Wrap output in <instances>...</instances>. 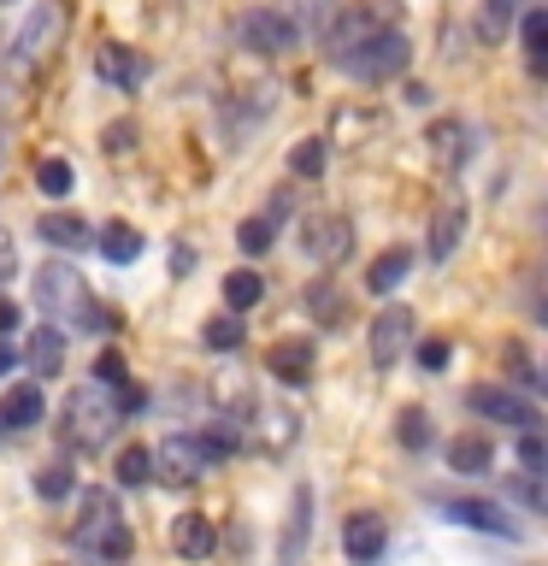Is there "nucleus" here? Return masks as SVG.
I'll list each match as a JSON object with an SVG mask.
<instances>
[{"instance_id": "f257e3e1", "label": "nucleus", "mask_w": 548, "mask_h": 566, "mask_svg": "<svg viewBox=\"0 0 548 566\" xmlns=\"http://www.w3.org/2000/svg\"><path fill=\"white\" fill-rule=\"evenodd\" d=\"M330 65L342 71L354 83H383V77H401L407 60H413V48H407V35L396 30V18L383 7H354L330 24Z\"/></svg>"}, {"instance_id": "f03ea898", "label": "nucleus", "mask_w": 548, "mask_h": 566, "mask_svg": "<svg viewBox=\"0 0 548 566\" xmlns=\"http://www.w3.org/2000/svg\"><path fill=\"white\" fill-rule=\"evenodd\" d=\"M35 307L53 318V331H106L113 325V313L95 301L88 277L77 272V265H65V260L35 265Z\"/></svg>"}, {"instance_id": "7ed1b4c3", "label": "nucleus", "mask_w": 548, "mask_h": 566, "mask_svg": "<svg viewBox=\"0 0 548 566\" xmlns=\"http://www.w3.org/2000/svg\"><path fill=\"white\" fill-rule=\"evenodd\" d=\"M118 424H124L118 384L71 389V401H65V442H71V449H101V442H113Z\"/></svg>"}, {"instance_id": "20e7f679", "label": "nucleus", "mask_w": 548, "mask_h": 566, "mask_svg": "<svg viewBox=\"0 0 548 566\" xmlns=\"http://www.w3.org/2000/svg\"><path fill=\"white\" fill-rule=\"evenodd\" d=\"M77 548L88 560H106V566H118V560H130V525L118 520V502H113V490H88L83 495V520H77Z\"/></svg>"}, {"instance_id": "39448f33", "label": "nucleus", "mask_w": 548, "mask_h": 566, "mask_svg": "<svg viewBox=\"0 0 548 566\" xmlns=\"http://www.w3.org/2000/svg\"><path fill=\"white\" fill-rule=\"evenodd\" d=\"M71 0H35L30 18L18 24V42H12V60L24 65V71H42L53 53L65 48V35H71Z\"/></svg>"}, {"instance_id": "423d86ee", "label": "nucleus", "mask_w": 548, "mask_h": 566, "mask_svg": "<svg viewBox=\"0 0 548 566\" xmlns=\"http://www.w3.org/2000/svg\"><path fill=\"white\" fill-rule=\"evenodd\" d=\"M148 460H154V478H166V484H201V478L219 467V449H212L201 431H171Z\"/></svg>"}, {"instance_id": "0eeeda50", "label": "nucleus", "mask_w": 548, "mask_h": 566, "mask_svg": "<svg viewBox=\"0 0 548 566\" xmlns=\"http://www.w3.org/2000/svg\"><path fill=\"white\" fill-rule=\"evenodd\" d=\"M236 42H242L247 53L283 60V53H295V48H301V30H295V18L283 12V7H254V12H242V18H236Z\"/></svg>"}, {"instance_id": "6e6552de", "label": "nucleus", "mask_w": 548, "mask_h": 566, "mask_svg": "<svg viewBox=\"0 0 548 566\" xmlns=\"http://www.w3.org/2000/svg\"><path fill=\"white\" fill-rule=\"evenodd\" d=\"M436 513H442V520H454V525H472V531H489V537H507V543L525 537V525L513 520L502 502H484V495H436Z\"/></svg>"}, {"instance_id": "1a4fd4ad", "label": "nucleus", "mask_w": 548, "mask_h": 566, "mask_svg": "<svg viewBox=\"0 0 548 566\" xmlns=\"http://www.w3.org/2000/svg\"><path fill=\"white\" fill-rule=\"evenodd\" d=\"M301 248H307V260H318V265H342L354 254L348 212H307V219H301Z\"/></svg>"}, {"instance_id": "9d476101", "label": "nucleus", "mask_w": 548, "mask_h": 566, "mask_svg": "<svg viewBox=\"0 0 548 566\" xmlns=\"http://www.w3.org/2000/svg\"><path fill=\"white\" fill-rule=\"evenodd\" d=\"M466 407L477 419H495V424H513V431H537L542 424V413L530 407L525 396H513V389H502V384H477L472 396H466Z\"/></svg>"}, {"instance_id": "9b49d317", "label": "nucleus", "mask_w": 548, "mask_h": 566, "mask_svg": "<svg viewBox=\"0 0 548 566\" xmlns=\"http://www.w3.org/2000/svg\"><path fill=\"white\" fill-rule=\"evenodd\" d=\"M407 343H413V307H383L378 318H371V366L389 371L407 354Z\"/></svg>"}, {"instance_id": "f8f14e48", "label": "nucleus", "mask_w": 548, "mask_h": 566, "mask_svg": "<svg viewBox=\"0 0 548 566\" xmlns=\"http://www.w3.org/2000/svg\"><path fill=\"white\" fill-rule=\"evenodd\" d=\"M313 366H318V348H313V336H283V343L265 348V371H272L277 384H313Z\"/></svg>"}, {"instance_id": "ddd939ff", "label": "nucleus", "mask_w": 548, "mask_h": 566, "mask_svg": "<svg viewBox=\"0 0 548 566\" xmlns=\"http://www.w3.org/2000/svg\"><path fill=\"white\" fill-rule=\"evenodd\" d=\"M466 242V195H442L436 201V212H431V260H454V248Z\"/></svg>"}, {"instance_id": "4468645a", "label": "nucleus", "mask_w": 548, "mask_h": 566, "mask_svg": "<svg viewBox=\"0 0 548 566\" xmlns=\"http://www.w3.org/2000/svg\"><path fill=\"white\" fill-rule=\"evenodd\" d=\"M307 537H313V490H307V484H295V495H289V513H283L277 566H301V555H307Z\"/></svg>"}, {"instance_id": "2eb2a0df", "label": "nucleus", "mask_w": 548, "mask_h": 566, "mask_svg": "<svg viewBox=\"0 0 548 566\" xmlns=\"http://www.w3.org/2000/svg\"><path fill=\"white\" fill-rule=\"evenodd\" d=\"M48 401H42V384H12L7 396H0V431H30V424H42Z\"/></svg>"}, {"instance_id": "dca6fc26", "label": "nucleus", "mask_w": 548, "mask_h": 566, "mask_svg": "<svg viewBox=\"0 0 548 566\" xmlns=\"http://www.w3.org/2000/svg\"><path fill=\"white\" fill-rule=\"evenodd\" d=\"M171 548L183 560H207L212 548H219V525H212L207 513H183V520H171Z\"/></svg>"}, {"instance_id": "f3484780", "label": "nucleus", "mask_w": 548, "mask_h": 566, "mask_svg": "<svg viewBox=\"0 0 548 566\" xmlns=\"http://www.w3.org/2000/svg\"><path fill=\"white\" fill-rule=\"evenodd\" d=\"M342 548H348V555L360 560V566H371V560H378L383 548H389V531H383V520H378V513H354V520L342 525Z\"/></svg>"}, {"instance_id": "a211bd4d", "label": "nucleus", "mask_w": 548, "mask_h": 566, "mask_svg": "<svg viewBox=\"0 0 548 566\" xmlns=\"http://www.w3.org/2000/svg\"><path fill=\"white\" fill-rule=\"evenodd\" d=\"M95 71H101V77L113 83V88H136L148 65H141V53H136V48H124V42H101V48H95Z\"/></svg>"}, {"instance_id": "6ab92c4d", "label": "nucleus", "mask_w": 548, "mask_h": 566, "mask_svg": "<svg viewBox=\"0 0 548 566\" xmlns=\"http://www.w3.org/2000/svg\"><path fill=\"white\" fill-rule=\"evenodd\" d=\"M24 366H30V378H60V366H65V331H30V343H24Z\"/></svg>"}, {"instance_id": "aec40b11", "label": "nucleus", "mask_w": 548, "mask_h": 566, "mask_svg": "<svg viewBox=\"0 0 548 566\" xmlns=\"http://www.w3.org/2000/svg\"><path fill=\"white\" fill-rule=\"evenodd\" d=\"M407 272H413V254H407V248H383V254L366 265V290L371 295H396L407 283Z\"/></svg>"}, {"instance_id": "412c9836", "label": "nucleus", "mask_w": 548, "mask_h": 566, "mask_svg": "<svg viewBox=\"0 0 548 566\" xmlns=\"http://www.w3.org/2000/svg\"><path fill=\"white\" fill-rule=\"evenodd\" d=\"M35 237L53 242V248H88V242H95V230H88L77 212H42V219H35Z\"/></svg>"}, {"instance_id": "4be33fe9", "label": "nucleus", "mask_w": 548, "mask_h": 566, "mask_svg": "<svg viewBox=\"0 0 548 566\" xmlns=\"http://www.w3.org/2000/svg\"><path fill=\"white\" fill-rule=\"evenodd\" d=\"M489 460H495V449H489L484 437H454V442H449V472L484 478V472H489Z\"/></svg>"}, {"instance_id": "5701e85b", "label": "nucleus", "mask_w": 548, "mask_h": 566, "mask_svg": "<svg viewBox=\"0 0 548 566\" xmlns=\"http://www.w3.org/2000/svg\"><path fill=\"white\" fill-rule=\"evenodd\" d=\"M431 159L436 166H460V159H466V124L460 118H442V124H431Z\"/></svg>"}, {"instance_id": "b1692460", "label": "nucleus", "mask_w": 548, "mask_h": 566, "mask_svg": "<svg viewBox=\"0 0 548 566\" xmlns=\"http://www.w3.org/2000/svg\"><path fill=\"white\" fill-rule=\"evenodd\" d=\"M95 248H101V254H106V260H113V265H130V260L141 254V230L118 219V224H106V230H101V237H95Z\"/></svg>"}, {"instance_id": "393cba45", "label": "nucleus", "mask_w": 548, "mask_h": 566, "mask_svg": "<svg viewBox=\"0 0 548 566\" xmlns=\"http://www.w3.org/2000/svg\"><path fill=\"white\" fill-rule=\"evenodd\" d=\"M519 35H525V65L542 77V71H548V12H542V7H530V12H525V24H519Z\"/></svg>"}, {"instance_id": "a878e982", "label": "nucleus", "mask_w": 548, "mask_h": 566, "mask_svg": "<svg viewBox=\"0 0 548 566\" xmlns=\"http://www.w3.org/2000/svg\"><path fill=\"white\" fill-rule=\"evenodd\" d=\"M295 413H289V407H265V413H260V449H272V454H283V449H289V442H295Z\"/></svg>"}, {"instance_id": "bb28decb", "label": "nucleus", "mask_w": 548, "mask_h": 566, "mask_svg": "<svg viewBox=\"0 0 548 566\" xmlns=\"http://www.w3.org/2000/svg\"><path fill=\"white\" fill-rule=\"evenodd\" d=\"M113 478H118L124 490L148 484V478H154V460H148V449H141V442H124V454L113 460Z\"/></svg>"}, {"instance_id": "cd10ccee", "label": "nucleus", "mask_w": 548, "mask_h": 566, "mask_svg": "<svg viewBox=\"0 0 548 566\" xmlns=\"http://www.w3.org/2000/svg\"><path fill=\"white\" fill-rule=\"evenodd\" d=\"M325 159H330L325 136H301L295 148H289V171L295 177H318V171H325Z\"/></svg>"}, {"instance_id": "c85d7f7f", "label": "nucleus", "mask_w": 548, "mask_h": 566, "mask_svg": "<svg viewBox=\"0 0 548 566\" xmlns=\"http://www.w3.org/2000/svg\"><path fill=\"white\" fill-rule=\"evenodd\" d=\"M224 301H230L236 313L260 307V301H265V283H260V272H230V277H224Z\"/></svg>"}, {"instance_id": "c756f323", "label": "nucleus", "mask_w": 548, "mask_h": 566, "mask_svg": "<svg viewBox=\"0 0 548 566\" xmlns=\"http://www.w3.org/2000/svg\"><path fill=\"white\" fill-rule=\"evenodd\" d=\"M396 442H401V449H431V413H424V407H401Z\"/></svg>"}, {"instance_id": "7c9ffc66", "label": "nucleus", "mask_w": 548, "mask_h": 566, "mask_svg": "<svg viewBox=\"0 0 548 566\" xmlns=\"http://www.w3.org/2000/svg\"><path fill=\"white\" fill-rule=\"evenodd\" d=\"M513 12H519V0H484V12H477V35L484 42H502L513 30Z\"/></svg>"}, {"instance_id": "2f4dec72", "label": "nucleus", "mask_w": 548, "mask_h": 566, "mask_svg": "<svg viewBox=\"0 0 548 566\" xmlns=\"http://www.w3.org/2000/svg\"><path fill=\"white\" fill-rule=\"evenodd\" d=\"M71 490H77V472H71V467H60V460L35 472V495H42V502H65Z\"/></svg>"}, {"instance_id": "473e14b6", "label": "nucleus", "mask_w": 548, "mask_h": 566, "mask_svg": "<svg viewBox=\"0 0 548 566\" xmlns=\"http://www.w3.org/2000/svg\"><path fill=\"white\" fill-rule=\"evenodd\" d=\"M201 343H207V348H242V318H236V313H224V318L212 313L207 331H201Z\"/></svg>"}, {"instance_id": "72a5a7b5", "label": "nucleus", "mask_w": 548, "mask_h": 566, "mask_svg": "<svg viewBox=\"0 0 548 566\" xmlns=\"http://www.w3.org/2000/svg\"><path fill=\"white\" fill-rule=\"evenodd\" d=\"M272 237H277L272 219H242V230H236L242 254H265V248H272Z\"/></svg>"}, {"instance_id": "f704fd0d", "label": "nucleus", "mask_w": 548, "mask_h": 566, "mask_svg": "<svg viewBox=\"0 0 548 566\" xmlns=\"http://www.w3.org/2000/svg\"><path fill=\"white\" fill-rule=\"evenodd\" d=\"M35 184H42V195L60 201V195H71V166L65 159H42V166H35Z\"/></svg>"}, {"instance_id": "c9c22d12", "label": "nucleus", "mask_w": 548, "mask_h": 566, "mask_svg": "<svg viewBox=\"0 0 548 566\" xmlns=\"http://www.w3.org/2000/svg\"><path fill=\"white\" fill-rule=\"evenodd\" d=\"M519 467L530 478H542L548 472V449H542V431H519Z\"/></svg>"}, {"instance_id": "e433bc0d", "label": "nucleus", "mask_w": 548, "mask_h": 566, "mask_svg": "<svg viewBox=\"0 0 548 566\" xmlns=\"http://www.w3.org/2000/svg\"><path fill=\"white\" fill-rule=\"evenodd\" d=\"M307 307H313V318L336 325V318H342V295H336L330 283H313V290H307Z\"/></svg>"}, {"instance_id": "4c0bfd02", "label": "nucleus", "mask_w": 548, "mask_h": 566, "mask_svg": "<svg viewBox=\"0 0 548 566\" xmlns=\"http://www.w3.org/2000/svg\"><path fill=\"white\" fill-rule=\"evenodd\" d=\"M502 360H507L513 371H519V384H525V389H542V371L530 366V354H525L519 343H507V348H502Z\"/></svg>"}, {"instance_id": "58836bf2", "label": "nucleus", "mask_w": 548, "mask_h": 566, "mask_svg": "<svg viewBox=\"0 0 548 566\" xmlns=\"http://www.w3.org/2000/svg\"><path fill=\"white\" fill-rule=\"evenodd\" d=\"M130 378V366H124V354L118 348H106L101 360H95V384H124Z\"/></svg>"}, {"instance_id": "ea45409f", "label": "nucleus", "mask_w": 548, "mask_h": 566, "mask_svg": "<svg viewBox=\"0 0 548 566\" xmlns=\"http://www.w3.org/2000/svg\"><path fill=\"white\" fill-rule=\"evenodd\" d=\"M419 366H424V371H442V366H449V343H442V336L419 343Z\"/></svg>"}, {"instance_id": "a19ab883", "label": "nucleus", "mask_w": 548, "mask_h": 566, "mask_svg": "<svg viewBox=\"0 0 548 566\" xmlns=\"http://www.w3.org/2000/svg\"><path fill=\"white\" fill-rule=\"evenodd\" d=\"M136 148V124H113L106 130V154H130Z\"/></svg>"}, {"instance_id": "79ce46f5", "label": "nucleus", "mask_w": 548, "mask_h": 566, "mask_svg": "<svg viewBox=\"0 0 548 566\" xmlns=\"http://www.w3.org/2000/svg\"><path fill=\"white\" fill-rule=\"evenodd\" d=\"M18 272V248H12V237H7V230H0V283H7Z\"/></svg>"}, {"instance_id": "37998d69", "label": "nucleus", "mask_w": 548, "mask_h": 566, "mask_svg": "<svg viewBox=\"0 0 548 566\" xmlns=\"http://www.w3.org/2000/svg\"><path fill=\"white\" fill-rule=\"evenodd\" d=\"M0 331H18V307H12V301H0Z\"/></svg>"}, {"instance_id": "c03bdc74", "label": "nucleus", "mask_w": 548, "mask_h": 566, "mask_svg": "<svg viewBox=\"0 0 548 566\" xmlns=\"http://www.w3.org/2000/svg\"><path fill=\"white\" fill-rule=\"evenodd\" d=\"M7 371H12V348L0 343V378H7Z\"/></svg>"}]
</instances>
